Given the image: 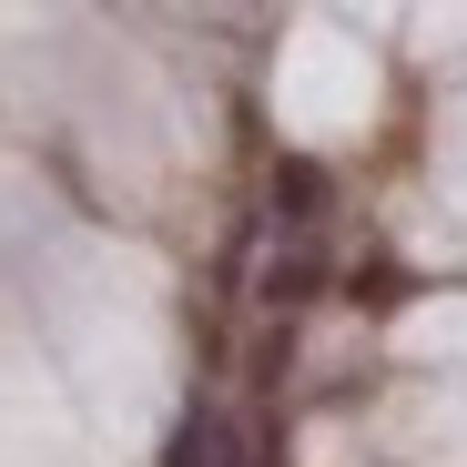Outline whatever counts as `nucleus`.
Listing matches in <instances>:
<instances>
[{"instance_id": "nucleus-1", "label": "nucleus", "mask_w": 467, "mask_h": 467, "mask_svg": "<svg viewBox=\"0 0 467 467\" xmlns=\"http://www.w3.org/2000/svg\"><path fill=\"white\" fill-rule=\"evenodd\" d=\"M183 467H265V457H254V427H244V417L203 407V417L183 427Z\"/></svg>"}]
</instances>
